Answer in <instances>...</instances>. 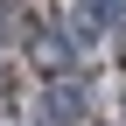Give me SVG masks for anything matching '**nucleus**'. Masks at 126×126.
<instances>
[{
	"mask_svg": "<svg viewBox=\"0 0 126 126\" xmlns=\"http://www.w3.org/2000/svg\"><path fill=\"white\" fill-rule=\"evenodd\" d=\"M28 63H35L42 77H70L77 70V49H70V35H63V28H28Z\"/></svg>",
	"mask_w": 126,
	"mask_h": 126,
	"instance_id": "1",
	"label": "nucleus"
},
{
	"mask_svg": "<svg viewBox=\"0 0 126 126\" xmlns=\"http://www.w3.org/2000/svg\"><path fill=\"white\" fill-rule=\"evenodd\" d=\"M49 119H84V91L77 84H56L49 91Z\"/></svg>",
	"mask_w": 126,
	"mask_h": 126,
	"instance_id": "3",
	"label": "nucleus"
},
{
	"mask_svg": "<svg viewBox=\"0 0 126 126\" xmlns=\"http://www.w3.org/2000/svg\"><path fill=\"white\" fill-rule=\"evenodd\" d=\"M112 21H126V0H77V28H84V35H98V28H112Z\"/></svg>",
	"mask_w": 126,
	"mask_h": 126,
	"instance_id": "2",
	"label": "nucleus"
},
{
	"mask_svg": "<svg viewBox=\"0 0 126 126\" xmlns=\"http://www.w3.org/2000/svg\"><path fill=\"white\" fill-rule=\"evenodd\" d=\"M0 105H7V70H0Z\"/></svg>",
	"mask_w": 126,
	"mask_h": 126,
	"instance_id": "4",
	"label": "nucleus"
},
{
	"mask_svg": "<svg viewBox=\"0 0 126 126\" xmlns=\"http://www.w3.org/2000/svg\"><path fill=\"white\" fill-rule=\"evenodd\" d=\"M119 105H126V91H119Z\"/></svg>",
	"mask_w": 126,
	"mask_h": 126,
	"instance_id": "5",
	"label": "nucleus"
}]
</instances>
